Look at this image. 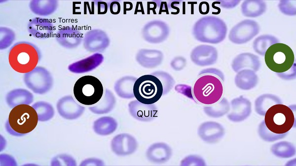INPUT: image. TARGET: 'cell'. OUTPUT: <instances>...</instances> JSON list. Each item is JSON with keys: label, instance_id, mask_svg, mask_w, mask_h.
I'll use <instances>...</instances> for the list:
<instances>
[{"label": "cell", "instance_id": "12", "mask_svg": "<svg viewBox=\"0 0 296 166\" xmlns=\"http://www.w3.org/2000/svg\"><path fill=\"white\" fill-rule=\"evenodd\" d=\"M146 155L150 162L155 164H163L171 158L172 150L166 143L157 142L151 144L148 148Z\"/></svg>", "mask_w": 296, "mask_h": 166}, {"label": "cell", "instance_id": "7", "mask_svg": "<svg viewBox=\"0 0 296 166\" xmlns=\"http://www.w3.org/2000/svg\"><path fill=\"white\" fill-rule=\"evenodd\" d=\"M38 114L35 109L27 104L14 107L9 113L8 124L18 134H25L32 131L37 126Z\"/></svg>", "mask_w": 296, "mask_h": 166}, {"label": "cell", "instance_id": "17", "mask_svg": "<svg viewBox=\"0 0 296 166\" xmlns=\"http://www.w3.org/2000/svg\"><path fill=\"white\" fill-rule=\"evenodd\" d=\"M120 10V6L119 2L113 1L110 5V11L112 14H118Z\"/></svg>", "mask_w": 296, "mask_h": 166}, {"label": "cell", "instance_id": "13", "mask_svg": "<svg viewBox=\"0 0 296 166\" xmlns=\"http://www.w3.org/2000/svg\"><path fill=\"white\" fill-rule=\"evenodd\" d=\"M28 30L34 37L45 38L51 35L53 26L47 19L35 18L29 23Z\"/></svg>", "mask_w": 296, "mask_h": 166}, {"label": "cell", "instance_id": "5", "mask_svg": "<svg viewBox=\"0 0 296 166\" xmlns=\"http://www.w3.org/2000/svg\"><path fill=\"white\" fill-rule=\"evenodd\" d=\"M265 62L271 71L281 73L288 71L295 61L294 53L287 45L276 43L271 45L265 51Z\"/></svg>", "mask_w": 296, "mask_h": 166}, {"label": "cell", "instance_id": "1", "mask_svg": "<svg viewBox=\"0 0 296 166\" xmlns=\"http://www.w3.org/2000/svg\"><path fill=\"white\" fill-rule=\"evenodd\" d=\"M193 99L198 104L209 107L220 103L224 94L223 80L211 72L200 73L191 87Z\"/></svg>", "mask_w": 296, "mask_h": 166}, {"label": "cell", "instance_id": "18", "mask_svg": "<svg viewBox=\"0 0 296 166\" xmlns=\"http://www.w3.org/2000/svg\"><path fill=\"white\" fill-rule=\"evenodd\" d=\"M132 3L130 2H124V14L126 13V11L127 10H130L132 8Z\"/></svg>", "mask_w": 296, "mask_h": 166}, {"label": "cell", "instance_id": "4", "mask_svg": "<svg viewBox=\"0 0 296 166\" xmlns=\"http://www.w3.org/2000/svg\"><path fill=\"white\" fill-rule=\"evenodd\" d=\"M133 91L137 101L144 104L151 105L160 99L163 93V88L157 77L148 74L136 79Z\"/></svg>", "mask_w": 296, "mask_h": 166}, {"label": "cell", "instance_id": "15", "mask_svg": "<svg viewBox=\"0 0 296 166\" xmlns=\"http://www.w3.org/2000/svg\"><path fill=\"white\" fill-rule=\"evenodd\" d=\"M117 122L111 117H103L96 121L95 131L101 135H108L114 132L117 128Z\"/></svg>", "mask_w": 296, "mask_h": 166}, {"label": "cell", "instance_id": "8", "mask_svg": "<svg viewBox=\"0 0 296 166\" xmlns=\"http://www.w3.org/2000/svg\"><path fill=\"white\" fill-rule=\"evenodd\" d=\"M259 31L258 24L250 20L240 22L230 30L229 38L233 43H244L249 41Z\"/></svg>", "mask_w": 296, "mask_h": 166}, {"label": "cell", "instance_id": "11", "mask_svg": "<svg viewBox=\"0 0 296 166\" xmlns=\"http://www.w3.org/2000/svg\"><path fill=\"white\" fill-rule=\"evenodd\" d=\"M129 111L135 119L143 122L152 121L157 117V109L155 105L144 104L137 100L129 103Z\"/></svg>", "mask_w": 296, "mask_h": 166}, {"label": "cell", "instance_id": "10", "mask_svg": "<svg viewBox=\"0 0 296 166\" xmlns=\"http://www.w3.org/2000/svg\"><path fill=\"white\" fill-rule=\"evenodd\" d=\"M209 24L204 27L206 38L204 42L217 43L224 38L226 27L224 22L220 19L215 17H208Z\"/></svg>", "mask_w": 296, "mask_h": 166}, {"label": "cell", "instance_id": "16", "mask_svg": "<svg viewBox=\"0 0 296 166\" xmlns=\"http://www.w3.org/2000/svg\"><path fill=\"white\" fill-rule=\"evenodd\" d=\"M199 11L200 14L205 15L209 13V4L206 1L201 2L199 5Z\"/></svg>", "mask_w": 296, "mask_h": 166}, {"label": "cell", "instance_id": "6", "mask_svg": "<svg viewBox=\"0 0 296 166\" xmlns=\"http://www.w3.org/2000/svg\"><path fill=\"white\" fill-rule=\"evenodd\" d=\"M264 122L268 129L277 134L288 132L295 122V116L292 110L283 104H276L266 111Z\"/></svg>", "mask_w": 296, "mask_h": 166}, {"label": "cell", "instance_id": "9", "mask_svg": "<svg viewBox=\"0 0 296 166\" xmlns=\"http://www.w3.org/2000/svg\"><path fill=\"white\" fill-rule=\"evenodd\" d=\"M135 138L128 134H120L115 136L111 142L112 151L117 155L124 156L134 153L137 149Z\"/></svg>", "mask_w": 296, "mask_h": 166}, {"label": "cell", "instance_id": "2", "mask_svg": "<svg viewBox=\"0 0 296 166\" xmlns=\"http://www.w3.org/2000/svg\"><path fill=\"white\" fill-rule=\"evenodd\" d=\"M8 59L10 65L15 71L27 73L36 67L39 60V54L34 45L22 42L12 47Z\"/></svg>", "mask_w": 296, "mask_h": 166}, {"label": "cell", "instance_id": "3", "mask_svg": "<svg viewBox=\"0 0 296 166\" xmlns=\"http://www.w3.org/2000/svg\"><path fill=\"white\" fill-rule=\"evenodd\" d=\"M73 93L79 103L86 106H91L101 100L104 93V88L98 78L86 75L81 77L76 81Z\"/></svg>", "mask_w": 296, "mask_h": 166}, {"label": "cell", "instance_id": "14", "mask_svg": "<svg viewBox=\"0 0 296 166\" xmlns=\"http://www.w3.org/2000/svg\"><path fill=\"white\" fill-rule=\"evenodd\" d=\"M136 79L131 77H125L120 79L115 85L116 92L119 96L124 98L134 97L133 89Z\"/></svg>", "mask_w": 296, "mask_h": 166}]
</instances>
